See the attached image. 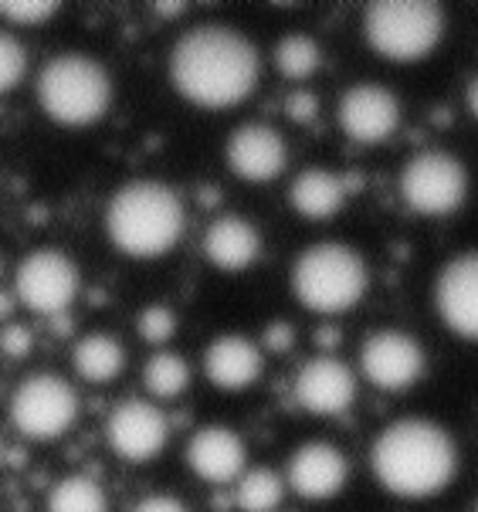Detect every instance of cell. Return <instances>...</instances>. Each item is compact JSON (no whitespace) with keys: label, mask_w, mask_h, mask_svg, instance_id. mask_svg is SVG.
Here are the masks:
<instances>
[{"label":"cell","mask_w":478,"mask_h":512,"mask_svg":"<svg viewBox=\"0 0 478 512\" xmlns=\"http://www.w3.org/2000/svg\"><path fill=\"white\" fill-rule=\"evenodd\" d=\"M136 329H139V336H143L146 343L160 346V343H167L173 333H177V316H173L170 306H146L143 312H139Z\"/></svg>","instance_id":"83f0119b"},{"label":"cell","mask_w":478,"mask_h":512,"mask_svg":"<svg viewBox=\"0 0 478 512\" xmlns=\"http://www.w3.org/2000/svg\"><path fill=\"white\" fill-rule=\"evenodd\" d=\"M17 299L31 312L55 316L72 306L78 292V265L58 248H38L17 265Z\"/></svg>","instance_id":"9c48e42d"},{"label":"cell","mask_w":478,"mask_h":512,"mask_svg":"<svg viewBox=\"0 0 478 512\" xmlns=\"http://www.w3.org/2000/svg\"><path fill=\"white\" fill-rule=\"evenodd\" d=\"M248 451L241 435H234L224 424H207V428L194 431L187 441V465L194 468L197 479L211 485H228L245 475Z\"/></svg>","instance_id":"e0dca14e"},{"label":"cell","mask_w":478,"mask_h":512,"mask_svg":"<svg viewBox=\"0 0 478 512\" xmlns=\"http://www.w3.org/2000/svg\"><path fill=\"white\" fill-rule=\"evenodd\" d=\"M224 153H228V167L234 177L248 180V184H268V180L282 177L285 163H289L285 140L272 126L262 123H248L234 129Z\"/></svg>","instance_id":"9a60e30c"},{"label":"cell","mask_w":478,"mask_h":512,"mask_svg":"<svg viewBox=\"0 0 478 512\" xmlns=\"http://www.w3.org/2000/svg\"><path fill=\"white\" fill-rule=\"evenodd\" d=\"M295 340V333H292V326L289 323H272L265 329V343H268V350H289Z\"/></svg>","instance_id":"1f68e13d"},{"label":"cell","mask_w":478,"mask_h":512,"mask_svg":"<svg viewBox=\"0 0 478 512\" xmlns=\"http://www.w3.org/2000/svg\"><path fill=\"white\" fill-rule=\"evenodd\" d=\"M173 89L201 109H231L258 82V51L241 31L201 24L173 45Z\"/></svg>","instance_id":"6da1fadb"},{"label":"cell","mask_w":478,"mask_h":512,"mask_svg":"<svg viewBox=\"0 0 478 512\" xmlns=\"http://www.w3.org/2000/svg\"><path fill=\"white\" fill-rule=\"evenodd\" d=\"M336 116H340V129L353 143L377 146L390 140L401 126V102L387 85L363 82L343 92Z\"/></svg>","instance_id":"7c38bea8"},{"label":"cell","mask_w":478,"mask_h":512,"mask_svg":"<svg viewBox=\"0 0 478 512\" xmlns=\"http://www.w3.org/2000/svg\"><path fill=\"white\" fill-rule=\"evenodd\" d=\"M262 350L248 336H217L204 350V373L221 390H248L262 377Z\"/></svg>","instance_id":"d6986e66"},{"label":"cell","mask_w":478,"mask_h":512,"mask_svg":"<svg viewBox=\"0 0 478 512\" xmlns=\"http://www.w3.org/2000/svg\"><path fill=\"white\" fill-rule=\"evenodd\" d=\"M373 479L401 499H428L445 492L458 472V448L441 424L424 418L394 421L373 438Z\"/></svg>","instance_id":"7a4b0ae2"},{"label":"cell","mask_w":478,"mask_h":512,"mask_svg":"<svg viewBox=\"0 0 478 512\" xmlns=\"http://www.w3.org/2000/svg\"><path fill=\"white\" fill-rule=\"evenodd\" d=\"M31 346H34V336H31V329L24 323H11V326L0 329V350H4L7 357H14V360L28 357Z\"/></svg>","instance_id":"f546056e"},{"label":"cell","mask_w":478,"mask_h":512,"mask_svg":"<svg viewBox=\"0 0 478 512\" xmlns=\"http://www.w3.org/2000/svg\"><path fill=\"white\" fill-rule=\"evenodd\" d=\"M58 0H0V17L11 24H21V28H31V24H45L58 14Z\"/></svg>","instance_id":"484cf974"},{"label":"cell","mask_w":478,"mask_h":512,"mask_svg":"<svg viewBox=\"0 0 478 512\" xmlns=\"http://www.w3.org/2000/svg\"><path fill=\"white\" fill-rule=\"evenodd\" d=\"M468 109H472V116L478 119V75L472 78V85H468Z\"/></svg>","instance_id":"836d02e7"},{"label":"cell","mask_w":478,"mask_h":512,"mask_svg":"<svg viewBox=\"0 0 478 512\" xmlns=\"http://www.w3.org/2000/svg\"><path fill=\"white\" fill-rule=\"evenodd\" d=\"M204 258L221 272H245L262 255V234L241 214H224L204 231Z\"/></svg>","instance_id":"ac0fdd59"},{"label":"cell","mask_w":478,"mask_h":512,"mask_svg":"<svg viewBox=\"0 0 478 512\" xmlns=\"http://www.w3.org/2000/svg\"><path fill=\"white\" fill-rule=\"evenodd\" d=\"M7 312H11V299H7V295H4V292H0V319H4V316H7Z\"/></svg>","instance_id":"d590c367"},{"label":"cell","mask_w":478,"mask_h":512,"mask_svg":"<svg viewBox=\"0 0 478 512\" xmlns=\"http://www.w3.org/2000/svg\"><path fill=\"white\" fill-rule=\"evenodd\" d=\"M48 512H109L106 489L89 475H68L48 492Z\"/></svg>","instance_id":"603a6c76"},{"label":"cell","mask_w":478,"mask_h":512,"mask_svg":"<svg viewBox=\"0 0 478 512\" xmlns=\"http://www.w3.org/2000/svg\"><path fill=\"white\" fill-rule=\"evenodd\" d=\"M346 479H350V462L329 441H306L289 458V485L295 489V496L309 502L340 496Z\"/></svg>","instance_id":"2e32d148"},{"label":"cell","mask_w":478,"mask_h":512,"mask_svg":"<svg viewBox=\"0 0 478 512\" xmlns=\"http://www.w3.org/2000/svg\"><path fill=\"white\" fill-rule=\"evenodd\" d=\"M316 340H319V346H323V343L333 346L336 340H340V336H336V329H319V336H316Z\"/></svg>","instance_id":"e575fe53"},{"label":"cell","mask_w":478,"mask_h":512,"mask_svg":"<svg viewBox=\"0 0 478 512\" xmlns=\"http://www.w3.org/2000/svg\"><path fill=\"white\" fill-rule=\"evenodd\" d=\"M38 102L51 123L68 129L92 126L112 102V78L89 55H55L38 75Z\"/></svg>","instance_id":"277c9868"},{"label":"cell","mask_w":478,"mask_h":512,"mask_svg":"<svg viewBox=\"0 0 478 512\" xmlns=\"http://www.w3.org/2000/svg\"><path fill=\"white\" fill-rule=\"evenodd\" d=\"M468 170L458 156L445 150H424L411 156L401 170V197L414 214L445 218L465 204Z\"/></svg>","instance_id":"52a82bcc"},{"label":"cell","mask_w":478,"mask_h":512,"mask_svg":"<svg viewBox=\"0 0 478 512\" xmlns=\"http://www.w3.org/2000/svg\"><path fill=\"white\" fill-rule=\"evenodd\" d=\"M72 367L89 384H109L126 367V350L112 333H89L75 343Z\"/></svg>","instance_id":"44dd1931"},{"label":"cell","mask_w":478,"mask_h":512,"mask_svg":"<svg viewBox=\"0 0 478 512\" xmlns=\"http://www.w3.org/2000/svg\"><path fill=\"white\" fill-rule=\"evenodd\" d=\"M434 306L451 333L478 343V251H468L441 268Z\"/></svg>","instance_id":"4fadbf2b"},{"label":"cell","mask_w":478,"mask_h":512,"mask_svg":"<svg viewBox=\"0 0 478 512\" xmlns=\"http://www.w3.org/2000/svg\"><path fill=\"white\" fill-rule=\"evenodd\" d=\"M289 204L295 207V214H302V218L326 221L343 211L346 180L326 167H309L295 177V184L289 190Z\"/></svg>","instance_id":"ffe728a7"},{"label":"cell","mask_w":478,"mask_h":512,"mask_svg":"<svg viewBox=\"0 0 478 512\" xmlns=\"http://www.w3.org/2000/svg\"><path fill=\"white\" fill-rule=\"evenodd\" d=\"M0 268H4V265H0Z\"/></svg>","instance_id":"8d00e7d4"},{"label":"cell","mask_w":478,"mask_h":512,"mask_svg":"<svg viewBox=\"0 0 478 512\" xmlns=\"http://www.w3.org/2000/svg\"><path fill=\"white\" fill-rule=\"evenodd\" d=\"M367 45L387 62H421L445 34V14L428 0H377L363 14Z\"/></svg>","instance_id":"8992f818"},{"label":"cell","mask_w":478,"mask_h":512,"mask_svg":"<svg viewBox=\"0 0 478 512\" xmlns=\"http://www.w3.org/2000/svg\"><path fill=\"white\" fill-rule=\"evenodd\" d=\"M323 65V48H319L316 38L309 34H285L275 48V68L292 82H302V78L316 75V68Z\"/></svg>","instance_id":"cb8c5ba5"},{"label":"cell","mask_w":478,"mask_h":512,"mask_svg":"<svg viewBox=\"0 0 478 512\" xmlns=\"http://www.w3.org/2000/svg\"><path fill=\"white\" fill-rule=\"evenodd\" d=\"M367 262L360 251L340 241H323L299 255L292 268V292L312 312L336 316L360 306L367 295Z\"/></svg>","instance_id":"5b68a950"},{"label":"cell","mask_w":478,"mask_h":512,"mask_svg":"<svg viewBox=\"0 0 478 512\" xmlns=\"http://www.w3.org/2000/svg\"><path fill=\"white\" fill-rule=\"evenodd\" d=\"M360 367L367 380L380 390H411L424 377V350L414 336L401 329H377L360 350Z\"/></svg>","instance_id":"30bf717a"},{"label":"cell","mask_w":478,"mask_h":512,"mask_svg":"<svg viewBox=\"0 0 478 512\" xmlns=\"http://www.w3.org/2000/svg\"><path fill=\"white\" fill-rule=\"evenodd\" d=\"M133 512H190L184 502L167 496V492H156V496H146Z\"/></svg>","instance_id":"4dcf8cb0"},{"label":"cell","mask_w":478,"mask_h":512,"mask_svg":"<svg viewBox=\"0 0 478 512\" xmlns=\"http://www.w3.org/2000/svg\"><path fill=\"white\" fill-rule=\"evenodd\" d=\"M143 384H146V390H150L153 397H160V401L184 394V387L190 384L187 360L180 357V353H167V350L153 353V357L146 360V367H143Z\"/></svg>","instance_id":"d4e9b609"},{"label":"cell","mask_w":478,"mask_h":512,"mask_svg":"<svg viewBox=\"0 0 478 512\" xmlns=\"http://www.w3.org/2000/svg\"><path fill=\"white\" fill-rule=\"evenodd\" d=\"M28 72V51L14 34L0 31V92H11Z\"/></svg>","instance_id":"4316f807"},{"label":"cell","mask_w":478,"mask_h":512,"mask_svg":"<svg viewBox=\"0 0 478 512\" xmlns=\"http://www.w3.org/2000/svg\"><path fill=\"white\" fill-rule=\"evenodd\" d=\"M475 512H478V509H475Z\"/></svg>","instance_id":"74e56055"},{"label":"cell","mask_w":478,"mask_h":512,"mask_svg":"<svg viewBox=\"0 0 478 512\" xmlns=\"http://www.w3.org/2000/svg\"><path fill=\"white\" fill-rule=\"evenodd\" d=\"M78 418V394L58 373H31L11 397V421L24 438L55 441Z\"/></svg>","instance_id":"ba28073f"},{"label":"cell","mask_w":478,"mask_h":512,"mask_svg":"<svg viewBox=\"0 0 478 512\" xmlns=\"http://www.w3.org/2000/svg\"><path fill=\"white\" fill-rule=\"evenodd\" d=\"M285 485L282 479L272 472V468L258 465L248 468L245 475L238 479V489H234V506L241 512H275L282 506Z\"/></svg>","instance_id":"7402d4cb"},{"label":"cell","mask_w":478,"mask_h":512,"mask_svg":"<svg viewBox=\"0 0 478 512\" xmlns=\"http://www.w3.org/2000/svg\"><path fill=\"white\" fill-rule=\"evenodd\" d=\"M106 438H109V448L116 451L123 462L143 465L167 448V438H170L167 414L150 401L129 397V401L112 407V414L106 421Z\"/></svg>","instance_id":"8fae6325"},{"label":"cell","mask_w":478,"mask_h":512,"mask_svg":"<svg viewBox=\"0 0 478 512\" xmlns=\"http://www.w3.org/2000/svg\"><path fill=\"white\" fill-rule=\"evenodd\" d=\"M285 116L292 119V123L299 126H312L319 116V99L306 89H295L289 99H285Z\"/></svg>","instance_id":"f1b7e54d"},{"label":"cell","mask_w":478,"mask_h":512,"mask_svg":"<svg viewBox=\"0 0 478 512\" xmlns=\"http://www.w3.org/2000/svg\"><path fill=\"white\" fill-rule=\"evenodd\" d=\"M187 4H177V0H163V4H156V14L160 17H180L184 14Z\"/></svg>","instance_id":"d6a6232c"},{"label":"cell","mask_w":478,"mask_h":512,"mask_svg":"<svg viewBox=\"0 0 478 512\" xmlns=\"http://www.w3.org/2000/svg\"><path fill=\"white\" fill-rule=\"evenodd\" d=\"M106 234L129 258H160L184 234V201L160 180L123 184L106 207Z\"/></svg>","instance_id":"3957f363"},{"label":"cell","mask_w":478,"mask_h":512,"mask_svg":"<svg viewBox=\"0 0 478 512\" xmlns=\"http://www.w3.org/2000/svg\"><path fill=\"white\" fill-rule=\"evenodd\" d=\"M295 401L319 418H336L350 411L356 401V377L343 360L336 357H316L295 377Z\"/></svg>","instance_id":"5bb4252c"}]
</instances>
